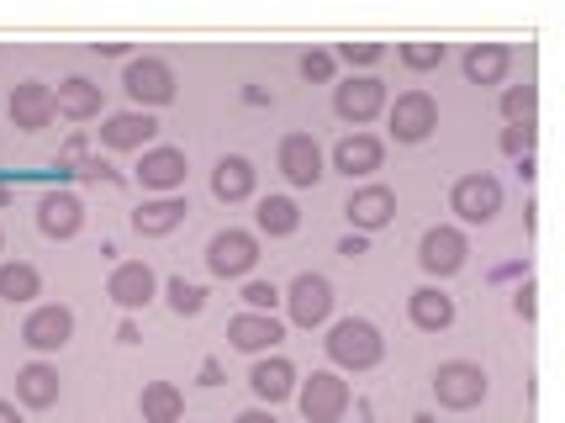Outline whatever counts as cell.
Returning a JSON list of instances; mask_svg holds the SVG:
<instances>
[{"label":"cell","mask_w":565,"mask_h":423,"mask_svg":"<svg viewBox=\"0 0 565 423\" xmlns=\"http://www.w3.org/2000/svg\"><path fill=\"white\" fill-rule=\"evenodd\" d=\"M38 292H43L38 265H26V260H6V265H0V297L6 302H32Z\"/></svg>","instance_id":"obj_30"},{"label":"cell","mask_w":565,"mask_h":423,"mask_svg":"<svg viewBox=\"0 0 565 423\" xmlns=\"http://www.w3.org/2000/svg\"><path fill=\"white\" fill-rule=\"evenodd\" d=\"M344 212H349V223H354V233H381L396 218V191L392 186H360Z\"/></svg>","instance_id":"obj_20"},{"label":"cell","mask_w":565,"mask_h":423,"mask_svg":"<svg viewBox=\"0 0 565 423\" xmlns=\"http://www.w3.org/2000/svg\"><path fill=\"white\" fill-rule=\"evenodd\" d=\"M534 138H540V127H508L502 133V154L523 159V154H534Z\"/></svg>","instance_id":"obj_38"},{"label":"cell","mask_w":565,"mask_h":423,"mask_svg":"<svg viewBox=\"0 0 565 423\" xmlns=\"http://www.w3.org/2000/svg\"><path fill=\"white\" fill-rule=\"evenodd\" d=\"M286 307H291V324L296 328H322L328 313H333V281L318 271H301L286 292Z\"/></svg>","instance_id":"obj_11"},{"label":"cell","mask_w":565,"mask_h":423,"mask_svg":"<svg viewBox=\"0 0 565 423\" xmlns=\"http://www.w3.org/2000/svg\"><path fill=\"white\" fill-rule=\"evenodd\" d=\"M159 138V117L153 112H111L100 123V149L111 154H143Z\"/></svg>","instance_id":"obj_13"},{"label":"cell","mask_w":565,"mask_h":423,"mask_svg":"<svg viewBox=\"0 0 565 423\" xmlns=\"http://www.w3.org/2000/svg\"><path fill=\"white\" fill-rule=\"evenodd\" d=\"M138 339H143L138 318H122V324H117V345H138Z\"/></svg>","instance_id":"obj_44"},{"label":"cell","mask_w":565,"mask_h":423,"mask_svg":"<svg viewBox=\"0 0 565 423\" xmlns=\"http://www.w3.org/2000/svg\"><path fill=\"white\" fill-rule=\"evenodd\" d=\"M396 53H402V64H407V70L428 75V70H439V64H444V53H449V49H444V43H402Z\"/></svg>","instance_id":"obj_33"},{"label":"cell","mask_w":565,"mask_h":423,"mask_svg":"<svg viewBox=\"0 0 565 423\" xmlns=\"http://www.w3.org/2000/svg\"><path fill=\"white\" fill-rule=\"evenodd\" d=\"M74 339V313L70 307H58V302H49V307H32L22 324V345L38 349V355H53V349H64Z\"/></svg>","instance_id":"obj_15"},{"label":"cell","mask_w":565,"mask_h":423,"mask_svg":"<svg viewBox=\"0 0 565 423\" xmlns=\"http://www.w3.org/2000/svg\"><path fill=\"white\" fill-rule=\"evenodd\" d=\"M106 297H111L127 313V318H132L138 307H148V302L159 297V275L148 271L143 260H122L117 271L106 275Z\"/></svg>","instance_id":"obj_14"},{"label":"cell","mask_w":565,"mask_h":423,"mask_svg":"<svg viewBox=\"0 0 565 423\" xmlns=\"http://www.w3.org/2000/svg\"><path fill=\"white\" fill-rule=\"evenodd\" d=\"M413 423H439V419H434V413H418V419H413Z\"/></svg>","instance_id":"obj_50"},{"label":"cell","mask_w":565,"mask_h":423,"mask_svg":"<svg viewBox=\"0 0 565 423\" xmlns=\"http://www.w3.org/2000/svg\"><path fill=\"white\" fill-rule=\"evenodd\" d=\"M275 170L286 175L291 186H301V191H312L322 175H328V165H322V149L312 133H286L280 144H275Z\"/></svg>","instance_id":"obj_8"},{"label":"cell","mask_w":565,"mask_h":423,"mask_svg":"<svg viewBox=\"0 0 565 423\" xmlns=\"http://www.w3.org/2000/svg\"><path fill=\"white\" fill-rule=\"evenodd\" d=\"M449 212H455L460 223H470V228L492 223L497 212H502V180L487 175V170L460 175V180H455V191H449Z\"/></svg>","instance_id":"obj_4"},{"label":"cell","mask_w":565,"mask_h":423,"mask_svg":"<svg viewBox=\"0 0 565 423\" xmlns=\"http://www.w3.org/2000/svg\"><path fill=\"white\" fill-rule=\"evenodd\" d=\"M280 339H286V324L275 313H238V318H227V345L244 349V355H265Z\"/></svg>","instance_id":"obj_17"},{"label":"cell","mask_w":565,"mask_h":423,"mask_svg":"<svg viewBox=\"0 0 565 423\" xmlns=\"http://www.w3.org/2000/svg\"><path fill=\"white\" fill-rule=\"evenodd\" d=\"M0 207H11V186L6 180H0Z\"/></svg>","instance_id":"obj_49"},{"label":"cell","mask_w":565,"mask_h":423,"mask_svg":"<svg viewBox=\"0 0 565 423\" xmlns=\"http://www.w3.org/2000/svg\"><path fill=\"white\" fill-rule=\"evenodd\" d=\"M185 175H191V159H185V149H174V144H153V149H143V159H138L132 180H138L143 191L174 197V191L185 186Z\"/></svg>","instance_id":"obj_10"},{"label":"cell","mask_w":565,"mask_h":423,"mask_svg":"<svg viewBox=\"0 0 565 423\" xmlns=\"http://www.w3.org/2000/svg\"><path fill=\"white\" fill-rule=\"evenodd\" d=\"M333 112H339V123H349L360 133L365 123H375V117L386 112V85L375 75L344 80V85H333Z\"/></svg>","instance_id":"obj_9"},{"label":"cell","mask_w":565,"mask_h":423,"mask_svg":"<svg viewBox=\"0 0 565 423\" xmlns=\"http://www.w3.org/2000/svg\"><path fill=\"white\" fill-rule=\"evenodd\" d=\"M164 297H170V307L180 318H196L201 307H206V292H201L196 281H185V275H170V281H164Z\"/></svg>","instance_id":"obj_32"},{"label":"cell","mask_w":565,"mask_h":423,"mask_svg":"<svg viewBox=\"0 0 565 423\" xmlns=\"http://www.w3.org/2000/svg\"><path fill=\"white\" fill-rule=\"evenodd\" d=\"M85 223V201L74 197V191H43L38 201V228L49 233V239H74Z\"/></svg>","instance_id":"obj_21"},{"label":"cell","mask_w":565,"mask_h":423,"mask_svg":"<svg viewBox=\"0 0 565 423\" xmlns=\"http://www.w3.org/2000/svg\"><path fill=\"white\" fill-rule=\"evenodd\" d=\"M122 91L132 96V112H153V106H170L174 101V70L164 59H127L122 70Z\"/></svg>","instance_id":"obj_5"},{"label":"cell","mask_w":565,"mask_h":423,"mask_svg":"<svg viewBox=\"0 0 565 423\" xmlns=\"http://www.w3.org/2000/svg\"><path fill=\"white\" fill-rule=\"evenodd\" d=\"M100 106H106V96H100L96 80H85V75H70L53 91V112L70 117V123H90V117H100Z\"/></svg>","instance_id":"obj_22"},{"label":"cell","mask_w":565,"mask_h":423,"mask_svg":"<svg viewBox=\"0 0 565 423\" xmlns=\"http://www.w3.org/2000/svg\"><path fill=\"white\" fill-rule=\"evenodd\" d=\"M349 402H354V392L339 371H312L307 381H296V408L307 423H339L349 413Z\"/></svg>","instance_id":"obj_2"},{"label":"cell","mask_w":565,"mask_h":423,"mask_svg":"<svg viewBox=\"0 0 565 423\" xmlns=\"http://www.w3.org/2000/svg\"><path fill=\"white\" fill-rule=\"evenodd\" d=\"M328 360L339 366V371H375L381 360H386V339H381V328L370 324V318H339V324L328 328Z\"/></svg>","instance_id":"obj_1"},{"label":"cell","mask_w":565,"mask_h":423,"mask_svg":"<svg viewBox=\"0 0 565 423\" xmlns=\"http://www.w3.org/2000/svg\"><path fill=\"white\" fill-rule=\"evenodd\" d=\"M333 70H339V59H333L328 49L301 53V80H318V85H328V80H333Z\"/></svg>","instance_id":"obj_35"},{"label":"cell","mask_w":565,"mask_h":423,"mask_svg":"<svg viewBox=\"0 0 565 423\" xmlns=\"http://www.w3.org/2000/svg\"><path fill=\"white\" fill-rule=\"evenodd\" d=\"M502 117H508V127H534L540 123V91L534 85H508L502 91Z\"/></svg>","instance_id":"obj_31"},{"label":"cell","mask_w":565,"mask_h":423,"mask_svg":"<svg viewBox=\"0 0 565 423\" xmlns=\"http://www.w3.org/2000/svg\"><path fill=\"white\" fill-rule=\"evenodd\" d=\"M185 212H191L185 197H153L132 212V228H138L143 239H164V233H174V228L185 223Z\"/></svg>","instance_id":"obj_26"},{"label":"cell","mask_w":565,"mask_h":423,"mask_svg":"<svg viewBox=\"0 0 565 423\" xmlns=\"http://www.w3.org/2000/svg\"><path fill=\"white\" fill-rule=\"evenodd\" d=\"M518 275H529V260H502V265H492V271H487V281H492V286H502V281H518Z\"/></svg>","instance_id":"obj_41"},{"label":"cell","mask_w":565,"mask_h":423,"mask_svg":"<svg viewBox=\"0 0 565 423\" xmlns=\"http://www.w3.org/2000/svg\"><path fill=\"white\" fill-rule=\"evenodd\" d=\"M407 318H413V328H423V334H444V328L455 324V297H449L444 286H418V292L407 297Z\"/></svg>","instance_id":"obj_24"},{"label":"cell","mask_w":565,"mask_h":423,"mask_svg":"<svg viewBox=\"0 0 565 423\" xmlns=\"http://www.w3.org/2000/svg\"><path fill=\"white\" fill-rule=\"evenodd\" d=\"M0 250H6V239H0Z\"/></svg>","instance_id":"obj_51"},{"label":"cell","mask_w":565,"mask_h":423,"mask_svg":"<svg viewBox=\"0 0 565 423\" xmlns=\"http://www.w3.org/2000/svg\"><path fill=\"white\" fill-rule=\"evenodd\" d=\"M466 254H470V239L460 228H428L418 239V265L434 275V281L466 271Z\"/></svg>","instance_id":"obj_12"},{"label":"cell","mask_w":565,"mask_h":423,"mask_svg":"<svg viewBox=\"0 0 565 423\" xmlns=\"http://www.w3.org/2000/svg\"><path fill=\"white\" fill-rule=\"evenodd\" d=\"M333 59L370 70V64H381V59H386V43H339V53H333Z\"/></svg>","instance_id":"obj_36"},{"label":"cell","mask_w":565,"mask_h":423,"mask_svg":"<svg viewBox=\"0 0 565 423\" xmlns=\"http://www.w3.org/2000/svg\"><path fill=\"white\" fill-rule=\"evenodd\" d=\"M513 70V49L508 43H470L466 49V80L470 85H502Z\"/></svg>","instance_id":"obj_25"},{"label":"cell","mask_w":565,"mask_h":423,"mask_svg":"<svg viewBox=\"0 0 565 423\" xmlns=\"http://www.w3.org/2000/svg\"><path fill=\"white\" fill-rule=\"evenodd\" d=\"M58 392H64V381H58V371H53L49 360H32V366L17 371V398H22L26 408H53Z\"/></svg>","instance_id":"obj_27"},{"label":"cell","mask_w":565,"mask_h":423,"mask_svg":"<svg viewBox=\"0 0 565 423\" xmlns=\"http://www.w3.org/2000/svg\"><path fill=\"white\" fill-rule=\"evenodd\" d=\"M534 297H540V292H534V281H523V286L513 292V313L523 318V324H534V313H540V302Z\"/></svg>","instance_id":"obj_40"},{"label":"cell","mask_w":565,"mask_h":423,"mask_svg":"<svg viewBox=\"0 0 565 423\" xmlns=\"http://www.w3.org/2000/svg\"><path fill=\"white\" fill-rule=\"evenodd\" d=\"M0 423H22V413H17V402L0 398Z\"/></svg>","instance_id":"obj_48"},{"label":"cell","mask_w":565,"mask_h":423,"mask_svg":"<svg viewBox=\"0 0 565 423\" xmlns=\"http://www.w3.org/2000/svg\"><path fill=\"white\" fill-rule=\"evenodd\" d=\"M381 165H386V144H381L375 133H349V138L333 144V170L349 175V180H365V175H375Z\"/></svg>","instance_id":"obj_16"},{"label":"cell","mask_w":565,"mask_h":423,"mask_svg":"<svg viewBox=\"0 0 565 423\" xmlns=\"http://www.w3.org/2000/svg\"><path fill=\"white\" fill-rule=\"evenodd\" d=\"M254 186H259V170L248 165L244 154H227V159H217V170H212V197H217V201L238 207V201L254 197Z\"/></svg>","instance_id":"obj_23"},{"label":"cell","mask_w":565,"mask_h":423,"mask_svg":"<svg viewBox=\"0 0 565 423\" xmlns=\"http://www.w3.org/2000/svg\"><path fill=\"white\" fill-rule=\"evenodd\" d=\"M386 123H392L396 144H423L439 127V101L428 91H402L396 101H386Z\"/></svg>","instance_id":"obj_7"},{"label":"cell","mask_w":565,"mask_h":423,"mask_svg":"<svg viewBox=\"0 0 565 423\" xmlns=\"http://www.w3.org/2000/svg\"><path fill=\"white\" fill-rule=\"evenodd\" d=\"M254 223L265 239H291L296 228H301V207L291 197H259V212H254Z\"/></svg>","instance_id":"obj_29"},{"label":"cell","mask_w":565,"mask_h":423,"mask_svg":"<svg viewBox=\"0 0 565 423\" xmlns=\"http://www.w3.org/2000/svg\"><path fill=\"white\" fill-rule=\"evenodd\" d=\"M138 413H143V423H180L185 419V392L174 381H148L143 398H138Z\"/></svg>","instance_id":"obj_28"},{"label":"cell","mask_w":565,"mask_h":423,"mask_svg":"<svg viewBox=\"0 0 565 423\" xmlns=\"http://www.w3.org/2000/svg\"><path fill=\"white\" fill-rule=\"evenodd\" d=\"M79 180H106V186H122V175L111 170V165H106V159H100V154H90V159H85V165H79Z\"/></svg>","instance_id":"obj_39"},{"label":"cell","mask_w":565,"mask_h":423,"mask_svg":"<svg viewBox=\"0 0 565 423\" xmlns=\"http://www.w3.org/2000/svg\"><path fill=\"white\" fill-rule=\"evenodd\" d=\"M233 423H280V419H275V408H248V413H238Z\"/></svg>","instance_id":"obj_45"},{"label":"cell","mask_w":565,"mask_h":423,"mask_svg":"<svg viewBox=\"0 0 565 423\" xmlns=\"http://www.w3.org/2000/svg\"><path fill=\"white\" fill-rule=\"evenodd\" d=\"M275 302H280L275 281H248L244 286V313H275Z\"/></svg>","instance_id":"obj_37"},{"label":"cell","mask_w":565,"mask_h":423,"mask_svg":"<svg viewBox=\"0 0 565 423\" xmlns=\"http://www.w3.org/2000/svg\"><path fill=\"white\" fill-rule=\"evenodd\" d=\"M434 398L449 413H470V408L487 402V371L476 360H444L439 371H434Z\"/></svg>","instance_id":"obj_3"},{"label":"cell","mask_w":565,"mask_h":423,"mask_svg":"<svg viewBox=\"0 0 565 423\" xmlns=\"http://www.w3.org/2000/svg\"><path fill=\"white\" fill-rule=\"evenodd\" d=\"M339 254H344V260H360V254H365V233H349V239H339Z\"/></svg>","instance_id":"obj_43"},{"label":"cell","mask_w":565,"mask_h":423,"mask_svg":"<svg viewBox=\"0 0 565 423\" xmlns=\"http://www.w3.org/2000/svg\"><path fill=\"white\" fill-rule=\"evenodd\" d=\"M58 112H53V85L43 80H22L17 91H11V127H22V133H43Z\"/></svg>","instance_id":"obj_19"},{"label":"cell","mask_w":565,"mask_h":423,"mask_svg":"<svg viewBox=\"0 0 565 423\" xmlns=\"http://www.w3.org/2000/svg\"><path fill=\"white\" fill-rule=\"evenodd\" d=\"M85 159H90V133H79V127H74L70 138H64V149H58V159H53V170H58V175H74L79 165H85Z\"/></svg>","instance_id":"obj_34"},{"label":"cell","mask_w":565,"mask_h":423,"mask_svg":"<svg viewBox=\"0 0 565 423\" xmlns=\"http://www.w3.org/2000/svg\"><path fill=\"white\" fill-rule=\"evenodd\" d=\"M296 366L286 360V355H259L254 360V371H248V387H254V398H259V408H275V402H286V398H296Z\"/></svg>","instance_id":"obj_18"},{"label":"cell","mask_w":565,"mask_h":423,"mask_svg":"<svg viewBox=\"0 0 565 423\" xmlns=\"http://www.w3.org/2000/svg\"><path fill=\"white\" fill-rule=\"evenodd\" d=\"M196 381H201V387H222V381H227V371H222V360H217V355H206V360H201Z\"/></svg>","instance_id":"obj_42"},{"label":"cell","mask_w":565,"mask_h":423,"mask_svg":"<svg viewBox=\"0 0 565 423\" xmlns=\"http://www.w3.org/2000/svg\"><path fill=\"white\" fill-rule=\"evenodd\" d=\"M259 265V239L248 233V228H222L212 233V244H206V271L217 275V281H238Z\"/></svg>","instance_id":"obj_6"},{"label":"cell","mask_w":565,"mask_h":423,"mask_svg":"<svg viewBox=\"0 0 565 423\" xmlns=\"http://www.w3.org/2000/svg\"><path fill=\"white\" fill-rule=\"evenodd\" d=\"M244 101H248V106H270V96H265L259 85H244Z\"/></svg>","instance_id":"obj_47"},{"label":"cell","mask_w":565,"mask_h":423,"mask_svg":"<svg viewBox=\"0 0 565 423\" xmlns=\"http://www.w3.org/2000/svg\"><path fill=\"white\" fill-rule=\"evenodd\" d=\"M518 175H523V180H534V175H540V159H534V154H523V159H518Z\"/></svg>","instance_id":"obj_46"}]
</instances>
